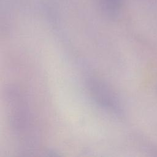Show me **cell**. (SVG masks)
Masks as SVG:
<instances>
[{
	"label": "cell",
	"mask_w": 157,
	"mask_h": 157,
	"mask_svg": "<svg viewBox=\"0 0 157 157\" xmlns=\"http://www.w3.org/2000/svg\"><path fill=\"white\" fill-rule=\"evenodd\" d=\"M10 119L14 132L20 141L26 142L28 147L35 142V132L32 131L33 124L27 105L20 96L10 93Z\"/></svg>",
	"instance_id": "cell-1"
},
{
	"label": "cell",
	"mask_w": 157,
	"mask_h": 157,
	"mask_svg": "<svg viewBox=\"0 0 157 157\" xmlns=\"http://www.w3.org/2000/svg\"><path fill=\"white\" fill-rule=\"evenodd\" d=\"M90 88L95 99L104 106L110 109L116 108L115 99L112 96V93L107 90V88L102 85V82L97 80H91L90 82Z\"/></svg>",
	"instance_id": "cell-2"
},
{
	"label": "cell",
	"mask_w": 157,
	"mask_h": 157,
	"mask_svg": "<svg viewBox=\"0 0 157 157\" xmlns=\"http://www.w3.org/2000/svg\"><path fill=\"white\" fill-rule=\"evenodd\" d=\"M104 2L107 6V7L110 10H114L117 7L118 0H104Z\"/></svg>",
	"instance_id": "cell-3"
}]
</instances>
